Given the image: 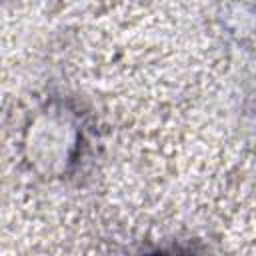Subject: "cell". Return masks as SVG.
Listing matches in <instances>:
<instances>
[{
  "label": "cell",
  "mask_w": 256,
  "mask_h": 256,
  "mask_svg": "<svg viewBox=\"0 0 256 256\" xmlns=\"http://www.w3.org/2000/svg\"><path fill=\"white\" fill-rule=\"evenodd\" d=\"M148 256H194L192 252H186V250H156Z\"/></svg>",
  "instance_id": "obj_1"
}]
</instances>
